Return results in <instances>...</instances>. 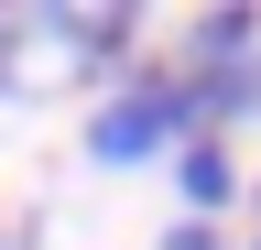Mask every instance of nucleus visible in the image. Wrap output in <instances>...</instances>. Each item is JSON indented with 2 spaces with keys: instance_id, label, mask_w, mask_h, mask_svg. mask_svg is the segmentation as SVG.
<instances>
[{
  "instance_id": "obj_1",
  "label": "nucleus",
  "mask_w": 261,
  "mask_h": 250,
  "mask_svg": "<svg viewBox=\"0 0 261 250\" xmlns=\"http://www.w3.org/2000/svg\"><path fill=\"white\" fill-rule=\"evenodd\" d=\"M196 142V98L174 66H130L120 87H98L87 109V163H152V152Z\"/></svg>"
},
{
  "instance_id": "obj_2",
  "label": "nucleus",
  "mask_w": 261,
  "mask_h": 250,
  "mask_svg": "<svg viewBox=\"0 0 261 250\" xmlns=\"http://www.w3.org/2000/svg\"><path fill=\"white\" fill-rule=\"evenodd\" d=\"M240 54H261V11H250V0H218V11L185 22V44L163 54V66H174V76H218V66H240Z\"/></svg>"
},
{
  "instance_id": "obj_3",
  "label": "nucleus",
  "mask_w": 261,
  "mask_h": 250,
  "mask_svg": "<svg viewBox=\"0 0 261 250\" xmlns=\"http://www.w3.org/2000/svg\"><path fill=\"white\" fill-rule=\"evenodd\" d=\"M174 196H185V217H207V229L240 207V163H228V142H218V131L174 142Z\"/></svg>"
},
{
  "instance_id": "obj_4",
  "label": "nucleus",
  "mask_w": 261,
  "mask_h": 250,
  "mask_svg": "<svg viewBox=\"0 0 261 250\" xmlns=\"http://www.w3.org/2000/svg\"><path fill=\"white\" fill-rule=\"evenodd\" d=\"M185 98H196V131H240V120H261V54H240V66H218V76H185Z\"/></svg>"
},
{
  "instance_id": "obj_5",
  "label": "nucleus",
  "mask_w": 261,
  "mask_h": 250,
  "mask_svg": "<svg viewBox=\"0 0 261 250\" xmlns=\"http://www.w3.org/2000/svg\"><path fill=\"white\" fill-rule=\"evenodd\" d=\"M163 250H228V239L207 229V217H174V229H163Z\"/></svg>"
},
{
  "instance_id": "obj_6",
  "label": "nucleus",
  "mask_w": 261,
  "mask_h": 250,
  "mask_svg": "<svg viewBox=\"0 0 261 250\" xmlns=\"http://www.w3.org/2000/svg\"><path fill=\"white\" fill-rule=\"evenodd\" d=\"M240 196H250V217H261V174H240Z\"/></svg>"
},
{
  "instance_id": "obj_7",
  "label": "nucleus",
  "mask_w": 261,
  "mask_h": 250,
  "mask_svg": "<svg viewBox=\"0 0 261 250\" xmlns=\"http://www.w3.org/2000/svg\"><path fill=\"white\" fill-rule=\"evenodd\" d=\"M250 250H261V239H250Z\"/></svg>"
}]
</instances>
